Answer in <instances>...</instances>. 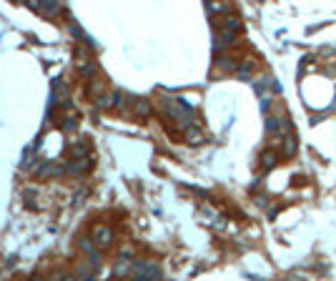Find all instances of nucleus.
<instances>
[{"instance_id": "obj_1", "label": "nucleus", "mask_w": 336, "mask_h": 281, "mask_svg": "<svg viewBox=\"0 0 336 281\" xmlns=\"http://www.w3.org/2000/svg\"><path fill=\"white\" fill-rule=\"evenodd\" d=\"M93 244L100 246V248H108V246L113 244V233H111V229H106V226H96V229H93Z\"/></svg>"}, {"instance_id": "obj_2", "label": "nucleus", "mask_w": 336, "mask_h": 281, "mask_svg": "<svg viewBox=\"0 0 336 281\" xmlns=\"http://www.w3.org/2000/svg\"><path fill=\"white\" fill-rule=\"evenodd\" d=\"M206 8L211 16H224V13H231V0H206Z\"/></svg>"}, {"instance_id": "obj_3", "label": "nucleus", "mask_w": 336, "mask_h": 281, "mask_svg": "<svg viewBox=\"0 0 336 281\" xmlns=\"http://www.w3.org/2000/svg\"><path fill=\"white\" fill-rule=\"evenodd\" d=\"M130 113H136V116L145 118V116L151 113V103L145 100V98H133V100H130Z\"/></svg>"}, {"instance_id": "obj_4", "label": "nucleus", "mask_w": 336, "mask_h": 281, "mask_svg": "<svg viewBox=\"0 0 336 281\" xmlns=\"http://www.w3.org/2000/svg\"><path fill=\"white\" fill-rule=\"evenodd\" d=\"M186 141H188V143H193V146H198V143H203V133L188 126V128H186Z\"/></svg>"}, {"instance_id": "obj_5", "label": "nucleus", "mask_w": 336, "mask_h": 281, "mask_svg": "<svg viewBox=\"0 0 336 281\" xmlns=\"http://www.w3.org/2000/svg\"><path fill=\"white\" fill-rule=\"evenodd\" d=\"M294 151H296V141H294V136H286V143H284V156H294Z\"/></svg>"}, {"instance_id": "obj_6", "label": "nucleus", "mask_w": 336, "mask_h": 281, "mask_svg": "<svg viewBox=\"0 0 336 281\" xmlns=\"http://www.w3.org/2000/svg\"><path fill=\"white\" fill-rule=\"evenodd\" d=\"M261 164H264L266 168H271L276 164V153L273 151H264V156H261Z\"/></svg>"}]
</instances>
